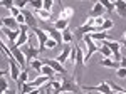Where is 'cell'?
Returning a JSON list of instances; mask_svg holds the SVG:
<instances>
[{"label":"cell","mask_w":126,"mask_h":94,"mask_svg":"<svg viewBox=\"0 0 126 94\" xmlns=\"http://www.w3.org/2000/svg\"><path fill=\"white\" fill-rule=\"evenodd\" d=\"M62 93H81V86L78 84V77L64 76L62 77Z\"/></svg>","instance_id":"6da1fadb"},{"label":"cell","mask_w":126,"mask_h":94,"mask_svg":"<svg viewBox=\"0 0 126 94\" xmlns=\"http://www.w3.org/2000/svg\"><path fill=\"white\" fill-rule=\"evenodd\" d=\"M32 34H34V32L30 30V42H32V37H34ZM30 42L27 44V46L20 47V49L24 50L25 57H27V64H29V66H30V62H32V61H35V59H37V56L40 54V50H39V49H35V47H32V46H30Z\"/></svg>","instance_id":"7a4b0ae2"},{"label":"cell","mask_w":126,"mask_h":94,"mask_svg":"<svg viewBox=\"0 0 126 94\" xmlns=\"http://www.w3.org/2000/svg\"><path fill=\"white\" fill-rule=\"evenodd\" d=\"M10 50H12V56H14V59L17 61V64L20 66V69L22 71H25V69H29V64H27V57H25V54H24V50L22 49H19V47L12 46L10 47Z\"/></svg>","instance_id":"3957f363"},{"label":"cell","mask_w":126,"mask_h":94,"mask_svg":"<svg viewBox=\"0 0 126 94\" xmlns=\"http://www.w3.org/2000/svg\"><path fill=\"white\" fill-rule=\"evenodd\" d=\"M81 89H86V91H91V93H101V94H116L113 89H109V84L106 81H103L99 86H81Z\"/></svg>","instance_id":"277c9868"},{"label":"cell","mask_w":126,"mask_h":94,"mask_svg":"<svg viewBox=\"0 0 126 94\" xmlns=\"http://www.w3.org/2000/svg\"><path fill=\"white\" fill-rule=\"evenodd\" d=\"M32 32H34V35L37 37V42H39V47H37V49H39L40 52H42V50H46V42L49 40V35H47V32H46V30H42L40 27L34 29Z\"/></svg>","instance_id":"5b68a950"},{"label":"cell","mask_w":126,"mask_h":94,"mask_svg":"<svg viewBox=\"0 0 126 94\" xmlns=\"http://www.w3.org/2000/svg\"><path fill=\"white\" fill-rule=\"evenodd\" d=\"M42 61V64H46V66H49V67H52L57 74H62V76H66L67 74V71H66V67L62 66L61 62H57L56 59H40Z\"/></svg>","instance_id":"8992f818"},{"label":"cell","mask_w":126,"mask_h":94,"mask_svg":"<svg viewBox=\"0 0 126 94\" xmlns=\"http://www.w3.org/2000/svg\"><path fill=\"white\" fill-rule=\"evenodd\" d=\"M9 71H10V77H12L15 82H19L20 74H22V69H20V66L17 64L15 59H10L9 61Z\"/></svg>","instance_id":"52a82bcc"},{"label":"cell","mask_w":126,"mask_h":94,"mask_svg":"<svg viewBox=\"0 0 126 94\" xmlns=\"http://www.w3.org/2000/svg\"><path fill=\"white\" fill-rule=\"evenodd\" d=\"M2 34H3L5 37L9 39V42H10V47H12V46H15V42L19 40L20 30H10V29H7V27H2Z\"/></svg>","instance_id":"ba28073f"},{"label":"cell","mask_w":126,"mask_h":94,"mask_svg":"<svg viewBox=\"0 0 126 94\" xmlns=\"http://www.w3.org/2000/svg\"><path fill=\"white\" fill-rule=\"evenodd\" d=\"M49 82H52V77H47V76H37L32 82H29L34 89H37V87H44V86H47Z\"/></svg>","instance_id":"9c48e42d"},{"label":"cell","mask_w":126,"mask_h":94,"mask_svg":"<svg viewBox=\"0 0 126 94\" xmlns=\"http://www.w3.org/2000/svg\"><path fill=\"white\" fill-rule=\"evenodd\" d=\"M71 50H72V47H71V46H66V47H64V50H62V52H61V54L56 57V61H57V62H61L62 66L66 67V66H67V62H69V56H71Z\"/></svg>","instance_id":"30bf717a"},{"label":"cell","mask_w":126,"mask_h":94,"mask_svg":"<svg viewBox=\"0 0 126 94\" xmlns=\"http://www.w3.org/2000/svg\"><path fill=\"white\" fill-rule=\"evenodd\" d=\"M2 27H7L10 30H20L19 22L14 17H2Z\"/></svg>","instance_id":"8fae6325"},{"label":"cell","mask_w":126,"mask_h":94,"mask_svg":"<svg viewBox=\"0 0 126 94\" xmlns=\"http://www.w3.org/2000/svg\"><path fill=\"white\" fill-rule=\"evenodd\" d=\"M22 14H24V17H25V25L30 29V30H34V29H37V22L34 19V14L29 12V10H22Z\"/></svg>","instance_id":"7c38bea8"},{"label":"cell","mask_w":126,"mask_h":94,"mask_svg":"<svg viewBox=\"0 0 126 94\" xmlns=\"http://www.w3.org/2000/svg\"><path fill=\"white\" fill-rule=\"evenodd\" d=\"M34 14L37 15V19H39V22H42V24H49L50 22V19H52V12H47V10H34Z\"/></svg>","instance_id":"4fadbf2b"},{"label":"cell","mask_w":126,"mask_h":94,"mask_svg":"<svg viewBox=\"0 0 126 94\" xmlns=\"http://www.w3.org/2000/svg\"><path fill=\"white\" fill-rule=\"evenodd\" d=\"M104 12H106V9H104V5H103V2H96V3L93 5V10H91V17H93V19L103 17Z\"/></svg>","instance_id":"5bb4252c"},{"label":"cell","mask_w":126,"mask_h":94,"mask_svg":"<svg viewBox=\"0 0 126 94\" xmlns=\"http://www.w3.org/2000/svg\"><path fill=\"white\" fill-rule=\"evenodd\" d=\"M74 17V9L72 7H64V9L61 10V15H59V19H62V20H71Z\"/></svg>","instance_id":"9a60e30c"},{"label":"cell","mask_w":126,"mask_h":94,"mask_svg":"<svg viewBox=\"0 0 126 94\" xmlns=\"http://www.w3.org/2000/svg\"><path fill=\"white\" fill-rule=\"evenodd\" d=\"M99 64H101L103 67H108V69H114V71H118V69L121 67V64L116 62V61H113V59H103Z\"/></svg>","instance_id":"2e32d148"},{"label":"cell","mask_w":126,"mask_h":94,"mask_svg":"<svg viewBox=\"0 0 126 94\" xmlns=\"http://www.w3.org/2000/svg\"><path fill=\"white\" fill-rule=\"evenodd\" d=\"M74 32H72V30H69V29H66V30H64V32H62V42H64V44H67V46H71V44H72V42H74Z\"/></svg>","instance_id":"e0dca14e"},{"label":"cell","mask_w":126,"mask_h":94,"mask_svg":"<svg viewBox=\"0 0 126 94\" xmlns=\"http://www.w3.org/2000/svg\"><path fill=\"white\" fill-rule=\"evenodd\" d=\"M116 12L119 17H126V0H116Z\"/></svg>","instance_id":"ac0fdd59"},{"label":"cell","mask_w":126,"mask_h":94,"mask_svg":"<svg viewBox=\"0 0 126 94\" xmlns=\"http://www.w3.org/2000/svg\"><path fill=\"white\" fill-rule=\"evenodd\" d=\"M42 67H44V64H42V61H40V59H35V61H32V62H30V69H34L39 76H40V72H42Z\"/></svg>","instance_id":"d6986e66"},{"label":"cell","mask_w":126,"mask_h":94,"mask_svg":"<svg viewBox=\"0 0 126 94\" xmlns=\"http://www.w3.org/2000/svg\"><path fill=\"white\" fill-rule=\"evenodd\" d=\"M54 29H56V30H59V32H64L66 29H69L67 27V20L57 19V20H56V24H54Z\"/></svg>","instance_id":"ffe728a7"},{"label":"cell","mask_w":126,"mask_h":94,"mask_svg":"<svg viewBox=\"0 0 126 94\" xmlns=\"http://www.w3.org/2000/svg\"><path fill=\"white\" fill-rule=\"evenodd\" d=\"M89 35H91V39H93L94 42H103V40L108 39L106 32H96V34H89Z\"/></svg>","instance_id":"44dd1931"},{"label":"cell","mask_w":126,"mask_h":94,"mask_svg":"<svg viewBox=\"0 0 126 94\" xmlns=\"http://www.w3.org/2000/svg\"><path fill=\"white\" fill-rule=\"evenodd\" d=\"M56 74H57V72H56V71H54L52 67H49V66H46V64H44L40 76H47V77H52V79H54V77H56Z\"/></svg>","instance_id":"7402d4cb"},{"label":"cell","mask_w":126,"mask_h":94,"mask_svg":"<svg viewBox=\"0 0 126 94\" xmlns=\"http://www.w3.org/2000/svg\"><path fill=\"white\" fill-rule=\"evenodd\" d=\"M99 52L104 56V59H113V52H111V49H108V47H99Z\"/></svg>","instance_id":"603a6c76"},{"label":"cell","mask_w":126,"mask_h":94,"mask_svg":"<svg viewBox=\"0 0 126 94\" xmlns=\"http://www.w3.org/2000/svg\"><path fill=\"white\" fill-rule=\"evenodd\" d=\"M103 5H104V9H106V12H114L116 10V2H103Z\"/></svg>","instance_id":"cb8c5ba5"},{"label":"cell","mask_w":126,"mask_h":94,"mask_svg":"<svg viewBox=\"0 0 126 94\" xmlns=\"http://www.w3.org/2000/svg\"><path fill=\"white\" fill-rule=\"evenodd\" d=\"M0 87H2V93H7V91H9V81H7L5 76L0 77Z\"/></svg>","instance_id":"d4e9b609"},{"label":"cell","mask_w":126,"mask_h":94,"mask_svg":"<svg viewBox=\"0 0 126 94\" xmlns=\"http://www.w3.org/2000/svg\"><path fill=\"white\" fill-rule=\"evenodd\" d=\"M30 7H34L35 10H42L44 9V2H40V0H32V2H29Z\"/></svg>","instance_id":"484cf974"},{"label":"cell","mask_w":126,"mask_h":94,"mask_svg":"<svg viewBox=\"0 0 126 94\" xmlns=\"http://www.w3.org/2000/svg\"><path fill=\"white\" fill-rule=\"evenodd\" d=\"M113 25H114V22L109 20V19H106V22L103 24V27L99 29V30H101V32H106V30H109V29H113Z\"/></svg>","instance_id":"4316f807"},{"label":"cell","mask_w":126,"mask_h":94,"mask_svg":"<svg viewBox=\"0 0 126 94\" xmlns=\"http://www.w3.org/2000/svg\"><path fill=\"white\" fill-rule=\"evenodd\" d=\"M52 9H54V2L52 0H44V10L52 12Z\"/></svg>","instance_id":"83f0119b"},{"label":"cell","mask_w":126,"mask_h":94,"mask_svg":"<svg viewBox=\"0 0 126 94\" xmlns=\"http://www.w3.org/2000/svg\"><path fill=\"white\" fill-rule=\"evenodd\" d=\"M54 47H59V44L54 39H49L47 42H46V49H54Z\"/></svg>","instance_id":"f1b7e54d"},{"label":"cell","mask_w":126,"mask_h":94,"mask_svg":"<svg viewBox=\"0 0 126 94\" xmlns=\"http://www.w3.org/2000/svg\"><path fill=\"white\" fill-rule=\"evenodd\" d=\"M116 76L119 77V79H125V77H126V69H125V67H119V69L116 71Z\"/></svg>","instance_id":"f546056e"},{"label":"cell","mask_w":126,"mask_h":94,"mask_svg":"<svg viewBox=\"0 0 126 94\" xmlns=\"http://www.w3.org/2000/svg\"><path fill=\"white\" fill-rule=\"evenodd\" d=\"M14 3H15V7H17L19 10H25V7L29 5V3H27V2H24V0H22V2H14Z\"/></svg>","instance_id":"4dcf8cb0"},{"label":"cell","mask_w":126,"mask_h":94,"mask_svg":"<svg viewBox=\"0 0 126 94\" xmlns=\"http://www.w3.org/2000/svg\"><path fill=\"white\" fill-rule=\"evenodd\" d=\"M0 5H2V7H7V9H12V7H14V2H10V0H2Z\"/></svg>","instance_id":"1f68e13d"},{"label":"cell","mask_w":126,"mask_h":94,"mask_svg":"<svg viewBox=\"0 0 126 94\" xmlns=\"http://www.w3.org/2000/svg\"><path fill=\"white\" fill-rule=\"evenodd\" d=\"M84 24H86V25H89V27H94V19L89 15V17L86 19V22H84Z\"/></svg>","instance_id":"d6a6232c"},{"label":"cell","mask_w":126,"mask_h":94,"mask_svg":"<svg viewBox=\"0 0 126 94\" xmlns=\"http://www.w3.org/2000/svg\"><path fill=\"white\" fill-rule=\"evenodd\" d=\"M119 64H121V67H125V69H126V57L125 56L121 57V62H119Z\"/></svg>","instance_id":"836d02e7"},{"label":"cell","mask_w":126,"mask_h":94,"mask_svg":"<svg viewBox=\"0 0 126 94\" xmlns=\"http://www.w3.org/2000/svg\"><path fill=\"white\" fill-rule=\"evenodd\" d=\"M5 94H19V91H15V89H9Z\"/></svg>","instance_id":"e575fe53"},{"label":"cell","mask_w":126,"mask_h":94,"mask_svg":"<svg viewBox=\"0 0 126 94\" xmlns=\"http://www.w3.org/2000/svg\"><path fill=\"white\" fill-rule=\"evenodd\" d=\"M62 94H78V93H62Z\"/></svg>","instance_id":"d590c367"},{"label":"cell","mask_w":126,"mask_h":94,"mask_svg":"<svg viewBox=\"0 0 126 94\" xmlns=\"http://www.w3.org/2000/svg\"><path fill=\"white\" fill-rule=\"evenodd\" d=\"M86 94H93V93H91V91H87V93H86Z\"/></svg>","instance_id":"8d00e7d4"},{"label":"cell","mask_w":126,"mask_h":94,"mask_svg":"<svg viewBox=\"0 0 126 94\" xmlns=\"http://www.w3.org/2000/svg\"><path fill=\"white\" fill-rule=\"evenodd\" d=\"M125 40H126V32H125Z\"/></svg>","instance_id":"74e56055"},{"label":"cell","mask_w":126,"mask_h":94,"mask_svg":"<svg viewBox=\"0 0 126 94\" xmlns=\"http://www.w3.org/2000/svg\"><path fill=\"white\" fill-rule=\"evenodd\" d=\"M116 94H125V93H116Z\"/></svg>","instance_id":"f35d334b"},{"label":"cell","mask_w":126,"mask_h":94,"mask_svg":"<svg viewBox=\"0 0 126 94\" xmlns=\"http://www.w3.org/2000/svg\"><path fill=\"white\" fill-rule=\"evenodd\" d=\"M2 94H5V93H2Z\"/></svg>","instance_id":"ab89813d"}]
</instances>
